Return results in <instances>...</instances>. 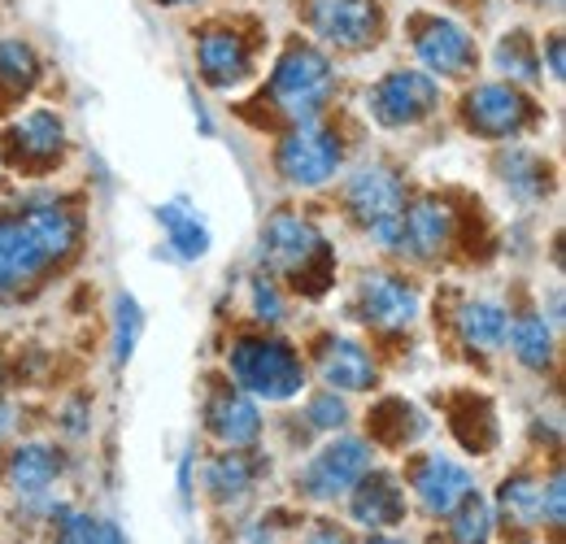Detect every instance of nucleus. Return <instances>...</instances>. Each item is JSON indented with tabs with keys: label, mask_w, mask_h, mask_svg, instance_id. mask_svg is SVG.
<instances>
[{
	"label": "nucleus",
	"mask_w": 566,
	"mask_h": 544,
	"mask_svg": "<svg viewBox=\"0 0 566 544\" xmlns=\"http://www.w3.org/2000/svg\"><path fill=\"white\" fill-rule=\"evenodd\" d=\"M231 375L244 393L266 401H287L305 384L301 357L283 341H240L231 348Z\"/></svg>",
	"instance_id": "nucleus-1"
},
{
	"label": "nucleus",
	"mask_w": 566,
	"mask_h": 544,
	"mask_svg": "<svg viewBox=\"0 0 566 544\" xmlns=\"http://www.w3.org/2000/svg\"><path fill=\"white\" fill-rule=\"evenodd\" d=\"M271 96H275V105L283 114H292L301 123L314 118L332 96V62L310 44H292L280 57V66H275Z\"/></svg>",
	"instance_id": "nucleus-2"
},
{
	"label": "nucleus",
	"mask_w": 566,
	"mask_h": 544,
	"mask_svg": "<svg viewBox=\"0 0 566 544\" xmlns=\"http://www.w3.org/2000/svg\"><path fill=\"white\" fill-rule=\"evenodd\" d=\"M349 209L357 222H366L388 249H397L401 236V209H406V188L388 166H361L349 184Z\"/></svg>",
	"instance_id": "nucleus-3"
},
{
	"label": "nucleus",
	"mask_w": 566,
	"mask_h": 544,
	"mask_svg": "<svg viewBox=\"0 0 566 544\" xmlns=\"http://www.w3.org/2000/svg\"><path fill=\"white\" fill-rule=\"evenodd\" d=\"M340 170V139L336 132L318 127V123H301L292 127L280 144V175L296 188H318Z\"/></svg>",
	"instance_id": "nucleus-4"
},
{
	"label": "nucleus",
	"mask_w": 566,
	"mask_h": 544,
	"mask_svg": "<svg viewBox=\"0 0 566 544\" xmlns=\"http://www.w3.org/2000/svg\"><path fill=\"white\" fill-rule=\"evenodd\" d=\"M436 101H440V87H436L431 74H423V70H392L388 79L375 83L370 114L384 127H415L436 109Z\"/></svg>",
	"instance_id": "nucleus-5"
},
{
	"label": "nucleus",
	"mask_w": 566,
	"mask_h": 544,
	"mask_svg": "<svg viewBox=\"0 0 566 544\" xmlns=\"http://www.w3.org/2000/svg\"><path fill=\"white\" fill-rule=\"evenodd\" d=\"M262 258L283 274H310L314 262L327 266V244L323 236L314 231V222L296 218V213H275L262 231Z\"/></svg>",
	"instance_id": "nucleus-6"
},
{
	"label": "nucleus",
	"mask_w": 566,
	"mask_h": 544,
	"mask_svg": "<svg viewBox=\"0 0 566 544\" xmlns=\"http://www.w3.org/2000/svg\"><path fill=\"white\" fill-rule=\"evenodd\" d=\"M370 471V449L361 440H336L327 449L314 453V462L305 467L301 488L314 496V501H336L354 488L357 479Z\"/></svg>",
	"instance_id": "nucleus-7"
},
{
	"label": "nucleus",
	"mask_w": 566,
	"mask_h": 544,
	"mask_svg": "<svg viewBox=\"0 0 566 544\" xmlns=\"http://www.w3.org/2000/svg\"><path fill=\"white\" fill-rule=\"evenodd\" d=\"M527 123H532V101L510 83H484L467 96V127L480 136H518Z\"/></svg>",
	"instance_id": "nucleus-8"
},
{
	"label": "nucleus",
	"mask_w": 566,
	"mask_h": 544,
	"mask_svg": "<svg viewBox=\"0 0 566 544\" xmlns=\"http://www.w3.org/2000/svg\"><path fill=\"white\" fill-rule=\"evenodd\" d=\"M314 31L336 49H370L379 40V4L375 0H314Z\"/></svg>",
	"instance_id": "nucleus-9"
},
{
	"label": "nucleus",
	"mask_w": 566,
	"mask_h": 544,
	"mask_svg": "<svg viewBox=\"0 0 566 544\" xmlns=\"http://www.w3.org/2000/svg\"><path fill=\"white\" fill-rule=\"evenodd\" d=\"M415 49H419V62L444 79H458L475 66V40L467 35V27L449 22V18H423L419 22V35H415Z\"/></svg>",
	"instance_id": "nucleus-10"
},
{
	"label": "nucleus",
	"mask_w": 566,
	"mask_h": 544,
	"mask_svg": "<svg viewBox=\"0 0 566 544\" xmlns=\"http://www.w3.org/2000/svg\"><path fill=\"white\" fill-rule=\"evenodd\" d=\"M44 266H49V258L35 244L31 227L22 218H0V301L22 292Z\"/></svg>",
	"instance_id": "nucleus-11"
},
{
	"label": "nucleus",
	"mask_w": 566,
	"mask_h": 544,
	"mask_svg": "<svg viewBox=\"0 0 566 544\" xmlns=\"http://www.w3.org/2000/svg\"><path fill=\"white\" fill-rule=\"evenodd\" d=\"M357 305H361V318L370 327H384V332H397V327H410L415 314H419V292L392 274H370L357 292Z\"/></svg>",
	"instance_id": "nucleus-12"
},
{
	"label": "nucleus",
	"mask_w": 566,
	"mask_h": 544,
	"mask_svg": "<svg viewBox=\"0 0 566 544\" xmlns=\"http://www.w3.org/2000/svg\"><path fill=\"white\" fill-rule=\"evenodd\" d=\"M415 492H419V505H423L431 519L440 514H453L467 496H471V475L467 467H458L453 458H423L419 471H415Z\"/></svg>",
	"instance_id": "nucleus-13"
},
{
	"label": "nucleus",
	"mask_w": 566,
	"mask_h": 544,
	"mask_svg": "<svg viewBox=\"0 0 566 544\" xmlns=\"http://www.w3.org/2000/svg\"><path fill=\"white\" fill-rule=\"evenodd\" d=\"M453 236V209L444 201H419L415 209H401V236H397V253H415L431 258L449 244Z\"/></svg>",
	"instance_id": "nucleus-14"
},
{
	"label": "nucleus",
	"mask_w": 566,
	"mask_h": 544,
	"mask_svg": "<svg viewBox=\"0 0 566 544\" xmlns=\"http://www.w3.org/2000/svg\"><path fill=\"white\" fill-rule=\"evenodd\" d=\"M197 62H201V74L213 87H231L240 83L253 57H249V44L235 35V31H206L201 44H197Z\"/></svg>",
	"instance_id": "nucleus-15"
},
{
	"label": "nucleus",
	"mask_w": 566,
	"mask_h": 544,
	"mask_svg": "<svg viewBox=\"0 0 566 544\" xmlns=\"http://www.w3.org/2000/svg\"><path fill=\"white\" fill-rule=\"evenodd\" d=\"M210 431L227 444V449H244V444H253V440H258V431H262L258 406H253L244 393H231V388L213 393Z\"/></svg>",
	"instance_id": "nucleus-16"
},
{
	"label": "nucleus",
	"mask_w": 566,
	"mask_h": 544,
	"mask_svg": "<svg viewBox=\"0 0 566 544\" xmlns=\"http://www.w3.org/2000/svg\"><path fill=\"white\" fill-rule=\"evenodd\" d=\"M354 519L366 523V527H392L401 514H406V496L397 488L392 475H366L354 483Z\"/></svg>",
	"instance_id": "nucleus-17"
},
{
	"label": "nucleus",
	"mask_w": 566,
	"mask_h": 544,
	"mask_svg": "<svg viewBox=\"0 0 566 544\" xmlns=\"http://www.w3.org/2000/svg\"><path fill=\"white\" fill-rule=\"evenodd\" d=\"M318 366H323V379L332 388H340V393H361V388L375 384V362L354 341H332L323 348V362Z\"/></svg>",
	"instance_id": "nucleus-18"
},
{
	"label": "nucleus",
	"mask_w": 566,
	"mask_h": 544,
	"mask_svg": "<svg viewBox=\"0 0 566 544\" xmlns=\"http://www.w3.org/2000/svg\"><path fill=\"white\" fill-rule=\"evenodd\" d=\"M22 222L31 227L35 244L44 249L49 262L66 258L74 244H78V218H74L71 209H62V205H35V209L22 213Z\"/></svg>",
	"instance_id": "nucleus-19"
},
{
	"label": "nucleus",
	"mask_w": 566,
	"mask_h": 544,
	"mask_svg": "<svg viewBox=\"0 0 566 544\" xmlns=\"http://www.w3.org/2000/svg\"><path fill=\"white\" fill-rule=\"evenodd\" d=\"M157 222L166 227V240H170V253L184 258V262H197L210 253V227L197 218V209H188L184 201H170L157 209Z\"/></svg>",
	"instance_id": "nucleus-20"
},
{
	"label": "nucleus",
	"mask_w": 566,
	"mask_h": 544,
	"mask_svg": "<svg viewBox=\"0 0 566 544\" xmlns=\"http://www.w3.org/2000/svg\"><path fill=\"white\" fill-rule=\"evenodd\" d=\"M9 148L22 161H53L62 153V123L49 109H35L9 132Z\"/></svg>",
	"instance_id": "nucleus-21"
},
{
	"label": "nucleus",
	"mask_w": 566,
	"mask_h": 544,
	"mask_svg": "<svg viewBox=\"0 0 566 544\" xmlns=\"http://www.w3.org/2000/svg\"><path fill=\"white\" fill-rule=\"evenodd\" d=\"M57 475H62V458H57V449H49V444H22V449L13 453V462H9L13 488L27 492V496L44 492Z\"/></svg>",
	"instance_id": "nucleus-22"
},
{
	"label": "nucleus",
	"mask_w": 566,
	"mask_h": 544,
	"mask_svg": "<svg viewBox=\"0 0 566 544\" xmlns=\"http://www.w3.org/2000/svg\"><path fill=\"white\" fill-rule=\"evenodd\" d=\"M458 327H462V341L471 344V348L493 353V348H501V344H505L510 318H505V310H501V305H493V301H471V305L462 310Z\"/></svg>",
	"instance_id": "nucleus-23"
},
{
	"label": "nucleus",
	"mask_w": 566,
	"mask_h": 544,
	"mask_svg": "<svg viewBox=\"0 0 566 544\" xmlns=\"http://www.w3.org/2000/svg\"><path fill=\"white\" fill-rule=\"evenodd\" d=\"M253 475H258V467L244 453H218L206 471V488L218 501H240L253 488Z\"/></svg>",
	"instance_id": "nucleus-24"
},
{
	"label": "nucleus",
	"mask_w": 566,
	"mask_h": 544,
	"mask_svg": "<svg viewBox=\"0 0 566 544\" xmlns=\"http://www.w3.org/2000/svg\"><path fill=\"white\" fill-rule=\"evenodd\" d=\"M505 336L514 341V357H518L523 366H536V370L549 366V357H554V336H549L545 318H518Z\"/></svg>",
	"instance_id": "nucleus-25"
},
{
	"label": "nucleus",
	"mask_w": 566,
	"mask_h": 544,
	"mask_svg": "<svg viewBox=\"0 0 566 544\" xmlns=\"http://www.w3.org/2000/svg\"><path fill=\"white\" fill-rule=\"evenodd\" d=\"M35 70H40V62L22 40H0V87L9 96L27 92L35 83Z\"/></svg>",
	"instance_id": "nucleus-26"
},
{
	"label": "nucleus",
	"mask_w": 566,
	"mask_h": 544,
	"mask_svg": "<svg viewBox=\"0 0 566 544\" xmlns=\"http://www.w3.org/2000/svg\"><path fill=\"white\" fill-rule=\"evenodd\" d=\"M449 532H453V544H489V536H493V510L480 496H467L453 510Z\"/></svg>",
	"instance_id": "nucleus-27"
},
{
	"label": "nucleus",
	"mask_w": 566,
	"mask_h": 544,
	"mask_svg": "<svg viewBox=\"0 0 566 544\" xmlns=\"http://www.w3.org/2000/svg\"><path fill=\"white\" fill-rule=\"evenodd\" d=\"M496 66L514 79H536V53H532V40L527 31H510L501 44H496Z\"/></svg>",
	"instance_id": "nucleus-28"
},
{
	"label": "nucleus",
	"mask_w": 566,
	"mask_h": 544,
	"mask_svg": "<svg viewBox=\"0 0 566 544\" xmlns=\"http://www.w3.org/2000/svg\"><path fill=\"white\" fill-rule=\"evenodd\" d=\"M144 314L132 296H118V318H114V357L118 362H132L136 353V341H140Z\"/></svg>",
	"instance_id": "nucleus-29"
},
{
	"label": "nucleus",
	"mask_w": 566,
	"mask_h": 544,
	"mask_svg": "<svg viewBox=\"0 0 566 544\" xmlns=\"http://www.w3.org/2000/svg\"><path fill=\"white\" fill-rule=\"evenodd\" d=\"M501 505L510 510V519L532 523V519H541V488H536L532 479H505V488H501Z\"/></svg>",
	"instance_id": "nucleus-30"
},
{
	"label": "nucleus",
	"mask_w": 566,
	"mask_h": 544,
	"mask_svg": "<svg viewBox=\"0 0 566 544\" xmlns=\"http://www.w3.org/2000/svg\"><path fill=\"white\" fill-rule=\"evenodd\" d=\"M57 544H123V536H118V527H109V523H96V519H87V514H71V519L62 523Z\"/></svg>",
	"instance_id": "nucleus-31"
},
{
	"label": "nucleus",
	"mask_w": 566,
	"mask_h": 544,
	"mask_svg": "<svg viewBox=\"0 0 566 544\" xmlns=\"http://www.w3.org/2000/svg\"><path fill=\"white\" fill-rule=\"evenodd\" d=\"M310 418H314L318 427H340V422H345V406L336 401V388L310 401Z\"/></svg>",
	"instance_id": "nucleus-32"
},
{
	"label": "nucleus",
	"mask_w": 566,
	"mask_h": 544,
	"mask_svg": "<svg viewBox=\"0 0 566 544\" xmlns=\"http://www.w3.org/2000/svg\"><path fill=\"white\" fill-rule=\"evenodd\" d=\"M253 310H258V318H266V323H280V314H283L280 292H275L266 279H258V283H253Z\"/></svg>",
	"instance_id": "nucleus-33"
},
{
	"label": "nucleus",
	"mask_w": 566,
	"mask_h": 544,
	"mask_svg": "<svg viewBox=\"0 0 566 544\" xmlns=\"http://www.w3.org/2000/svg\"><path fill=\"white\" fill-rule=\"evenodd\" d=\"M305 544H345V532H336L332 523H323V527H314V532H310V541Z\"/></svg>",
	"instance_id": "nucleus-34"
},
{
	"label": "nucleus",
	"mask_w": 566,
	"mask_h": 544,
	"mask_svg": "<svg viewBox=\"0 0 566 544\" xmlns=\"http://www.w3.org/2000/svg\"><path fill=\"white\" fill-rule=\"evenodd\" d=\"M549 74L563 79V40H549Z\"/></svg>",
	"instance_id": "nucleus-35"
},
{
	"label": "nucleus",
	"mask_w": 566,
	"mask_h": 544,
	"mask_svg": "<svg viewBox=\"0 0 566 544\" xmlns=\"http://www.w3.org/2000/svg\"><path fill=\"white\" fill-rule=\"evenodd\" d=\"M366 544H401V541H388V536H375V541H366Z\"/></svg>",
	"instance_id": "nucleus-36"
},
{
	"label": "nucleus",
	"mask_w": 566,
	"mask_h": 544,
	"mask_svg": "<svg viewBox=\"0 0 566 544\" xmlns=\"http://www.w3.org/2000/svg\"><path fill=\"white\" fill-rule=\"evenodd\" d=\"M157 4H192V0H157Z\"/></svg>",
	"instance_id": "nucleus-37"
},
{
	"label": "nucleus",
	"mask_w": 566,
	"mask_h": 544,
	"mask_svg": "<svg viewBox=\"0 0 566 544\" xmlns=\"http://www.w3.org/2000/svg\"><path fill=\"white\" fill-rule=\"evenodd\" d=\"M536 4H558V0H536Z\"/></svg>",
	"instance_id": "nucleus-38"
}]
</instances>
